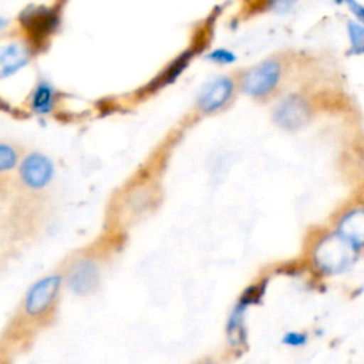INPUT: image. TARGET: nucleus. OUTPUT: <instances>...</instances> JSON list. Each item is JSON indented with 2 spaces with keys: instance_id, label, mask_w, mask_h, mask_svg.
<instances>
[{
  "instance_id": "obj_7",
  "label": "nucleus",
  "mask_w": 364,
  "mask_h": 364,
  "mask_svg": "<svg viewBox=\"0 0 364 364\" xmlns=\"http://www.w3.org/2000/svg\"><path fill=\"white\" fill-rule=\"evenodd\" d=\"M233 90L232 81L229 78H218L205 85V90L199 95V107L205 112H212L220 108Z\"/></svg>"
},
{
  "instance_id": "obj_9",
  "label": "nucleus",
  "mask_w": 364,
  "mask_h": 364,
  "mask_svg": "<svg viewBox=\"0 0 364 364\" xmlns=\"http://www.w3.org/2000/svg\"><path fill=\"white\" fill-rule=\"evenodd\" d=\"M23 23L31 33V36H44L47 34L57 23V17L48 9L40 7L33 11H26L21 16Z\"/></svg>"
},
{
  "instance_id": "obj_6",
  "label": "nucleus",
  "mask_w": 364,
  "mask_h": 364,
  "mask_svg": "<svg viewBox=\"0 0 364 364\" xmlns=\"http://www.w3.org/2000/svg\"><path fill=\"white\" fill-rule=\"evenodd\" d=\"M21 179L31 188H43L53 176V165L41 154L28 155L20 168Z\"/></svg>"
},
{
  "instance_id": "obj_14",
  "label": "nucleus",
  "mask_w": 364,
  "mask_h": 364,
  "mask_svg": "<svg viewBox=\"0 0 364 364\" xmlns=\"http://www.w3.org/2000/svg\"><path fill=\"white\" fill-rule=\"evenodd\" d=\"M282 341L290 347H303L309 341V336L301 331H289L284 334Z\"/></svg>"
},
{
  "instance_id": "obj_5",
  "label": "nucleus",
  "mask_w": 364,
  "mask_h": 364,
  "mask_svg": "<svg viewBox=\"0 0 364 364\" xmlns=\"http://www.w3.org/2000/svg\"><path fill=\"white\" fill-rule=\"evenodd\" d=\"M60 276H48L37 282L27 293L24 304L26 311L31 316L43 313L54 300L60 287Z\"/></svg>"
},
{
  "instance_id": "obj_13",
  "label": "nucleus",
  "mask_w": 364,
  "mask_h": 364,
  "mask_svg": "<svg viewBox=\"0 0 364 364\" xmlns=\"http://www.w3.org/2000/svg\"><path fill=\"white\" fill-rule=\"evenodd\" d=\"M53 105V88L47 82H40L33 94V108L40 114L50 111Z\"/></svg>"
},
{
  "instance_id": "obj_16",
  "label": "nucleus",
  "mask_w": 364,
  "mask_h": 364,
  "mask_svg": "<svg viewBox=\"0 0 364 364\" xmlns=\"http://www.w3.org/2000/svg\"><path fill=\"white\" fill-rule=\"evenodd\" d=\"M14 164H16L14 151L10 146L3 144L0 146V168H1V171H6V169L11 168Z\"/></svg>"
},
{
  "instance_id": "obj_3",
  "label": "nucleus",
  "mask_w": 364,
  "mask_h": 364,
  "mask_svg": "<svg viewBox=\"0 0 364 364\" xmlns=\"http://www.w3.org/2000/svg\"><path fill=\"white\" fill-rule=\"evenodd\" d=\"M310 117L307 101L297 94L283 98L274 109V121L286 129H297L306 125Z\"/></svg>"
},
{
  "instance_id": "obj_4",
  "label": "nucleus",
  "mask_w": 364,
  "mask_h": 364,
  "mask_svg": "<svg viewBox=\"0 0 364 364\" xmlns=\"http://www.w3.org/2000/svg\"><path fill=\"white\" fill-rule=\"evenodd\" d=\"M280 77V65L276 60H267L253 70H250L243 78V91L250 95H264L270 92Z\"/></svg>"
},
{
  "instance_id": "obj_11",
  "label": "nucleus",
  "mask_w": 364,
  "mask_h": 364,
  "mask_svg": "<svg viewBox=\"0 0 364 364\" xmlns=\"http://www.w3.org/2000/svg\"><path fill=\"white\" fill-rule=\"evenodd\" d=\"M346 33L348 38L347 55H364V26L353 18L346 21Z\"/></svg>"
},
{
  "instance_id": "obj_10",
  "label": "nucleus",
  "mask_w": 364,
  "mask_h": 364,
  "mask_svg": "<svg viewBox=\"0 0 364 364\" xmlns=\"http://www.w3.org/2000/svg\"><path fill=\"white\" fill-rule=\"evenodd\" d=\"M28 60L27 50L21 44H9L3 47L0 54V65H1V77L11 74L24 65Z\"/></svg>"
},
{
  "instance_id": "obj_17",
  "label": "nucleus",
  "mask_w": 364,
  "mask_h": 364,
  "mask_svg": "<svg viewBox=\"0 0 364 364\" xmlns=\"http://www.w3.org/2000/svg\"><path fill=\"white\" fill-rule=\"evenodd\" d=\"M208 58L213 60V61H218V63H232V61H235V55L230 51L223 50V48L210 53L208 55Z\"/></svg>"
},
{
  "instance_id": "obj_15",
  "label": "nucleus",
  "mask_w": 364,
  "mask_h": 364,
  "mask_svg": "<svg viewBox=\"0 0 364 364\" xmlns=\"http://www.w3.org/2000/svg\"><path fill=\"white\" fill-rule=\"evenodd\" d=\"M344 4L348 13L351 14V18L360 23L361 26H364V3L355 1V0H347Z\"/></svg>"
},
{
  "instance_id": "obj_12",
  "label": "nucleus",
  "mask_w": 364,
  "mask_h": 364,
  "mask_svg": "<svg viewBox=\"0 0 364 364\" xmlns=\"http://www.w3.org/2000/svg\"><path fill=\"white\" fill-rule=\"evenodd\" d=\"M245 304L239 303L235 310L232 311L229 320H228V326H226V331H228V337L229 341L233 346L240 344L245 340V328H243V313H245Z\"/></svg>"
},
{
  "instance_id": "obj_18",
  "label": "nucleus",
  "mask_w": 364,
  "mask_h": 364,
  "mask_svg": "<svg viewBox=\"0 0 364 364\" xmlns=\"http://www.w3.org/2000/svg\"><path fill=\"white\" fill-rule=\"evenodd\" d=\"M363 293H364V283H363L360 287L355 289V291H354L353 296H358V294H363Z\"/></svg>"
},
{
  "instance_id": "obj_2",
  "label": "nucleus",
  "mask_w": 364,
  "mask_h": 364,
  "mask_svg": "<svg viewBox=\"0 0 364 364\" xmlns=\"http://www.w3.org/2000/svg\"><path fill=\"white\" fill-rule=\"evenodd\" d=\"M334 230L355 250L364 252V205H353L336 220Z\"/></svg>"
},
{
  "instance_id": "obj_1",
  "label": "nucleus",
  "mask_w": 364,
  "mask_h": 364,
  "mask_svg": "<svg viewBox=\"0 0 364 364\" xmlns=\"http://www.w3.org/2000/svg\"><path fill=\"white\" fill-rule=\"evenodd\" d=\"M360 257L361 253L334 229L323 235L313 249L314 266L324 276H340L350 272Z\"/></svg>"
},
{
  "instance_id": "obj_8",
  "label": "nucleus",
  "mask_w": 364,
  "mask_h": 364,
  "mask_svg": "<svg viewBox=\"0 0 364 364\" xmlns=\"http://www.w3.org/2000/svg\"><path fill=\"white\" fill-rule=\"evenodd\" d=\"M98 283V269L90 260L78 262L70 272L68 286L77 294L90 293Z\"/></svg>"
}]
</instances>
